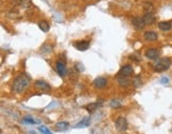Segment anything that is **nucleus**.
I'll return each mask as SVG.
<instances>
[{
    "instance_id": "nucleus-1",
    "label": "nucleus",
    "mask_w": 172,
    "mask_h": 134,
    "mask_svg": "<svg viewBox=\"0 0 172 134\" xmlns=\"http://www.w3.org/2000/svg\"><path fill=\"white\" fill-rule=\"evenodd\" d=\"M29 84H30V77L26 73H22L14 79L12 84V90L15 93H22V92L27 90Z\"/></svg>"
},
{
    "instance_id": "nucleus-2",
    "label": "nucleus",
    "mask_w": 172,
    "mask_h": 134,
    "mask_svg": "<svg viewBox=\"0 0 172 134\" xmlns=\"http://www.w3.org/2000/svg\"><path fill=\"white\" fill-rule=\"evenodd\" d=\"M170 66H171V59L168 57H165L158 60V63L154 66V70L156 72H164L168 70Z\"/></svg>"
},
{
    "instance_id": "nucleus-3",
    "label": "nucleus",
    "mask_w": 172,
    "mask_h": 134,
    "mask_svg": "<svg viewBox=\"0 0 172 134\" xmlns=\"http://www.w3.org/2000/svg\"><path fill=\"white\" fill-rule=\"evenodd\" d=\"M115 127L118 131H121V132H124L128 129V120L125 117H118L115 122Z\"/></svg>"
},
{
    "instance_id": "nucleus-4",
    "label": "nucleus",
    "mask_w": 172,
    "mask_h": 134,
    "mask_svg": "<svg viewBox=\"0 0 172 134\" xmlns=\"http://www.w3.org/2000/svg\"><path fill=\"white\" fill-rule=\"evenodd\" d=\"M55 70L58 72V74L62 77H64L67 74V69H66V64L63 63V61H58L56 63V67H55Z\"/></svg>"
},
{
    "instance_id": "nucleus-5",
    "label": "nucleus",
    "mask_w": 172,
    "mask_h": 134,
    "mask_svg": "<svg viewBox=\"0 0 172 134\" xmlns=\"http://www.w3.org/2000/svg\"><path fill=\"white\" fill-rule=\"evenodd\" d=\"M132 24H133V27L135 28V30H142L143 28H145V21H143V19L142 17H134L133 18V20H132Z\"/></svg>"
},
{
    "instance_id": "nucleus-6",
    "label": "nucleus",
    "mask_w": 172,
    "mask_h": 134,
    "mask_svg": "<svg viewBox=\"0 0 172 134\" xmlns=\"http://www.w3.org/2000/svg\"><path fill=\"white\" fill-rule=\"evenodd\" d=\"M132 73H133V67L130 66V64H127V66L122 67L119 70L118 76H130Z\"/></svg>"
},
{
    "instance_id": "nucleus-7",
    "label": "nucleus",
    "mask_w": 172,
    "mask_h": 134,
    "mask_svg": "<svg viewBox=\"0 0 172 134\" xmlns=\"http://www.w3.org/2000/svg\"><path fill=\"white\" fill-rule=\"evenodd\" d=\"M74 47H76L77 50H79V51H86V50H88V48H89V42L86 40L77 41V42L74 43Z\"/></svg>"
},
{
    "instance_id": "nucleus-8",
    "label": "nucleus",
    "mask_w": 172,
    "mask_h": 134,
    "mask_svg": "<svg viewBox=\"0 0 172 134\" xmlns=\"http://www.w3.org/2000/svg\"><path fill=\"white\" fill-rule=\"evenodd\" d=\"M106 79L103 78V77H98L94 80V86L97 89H103L106 86Z\"/></svg>"
},
{
    "instance_id": "nucleus-9",
    "label": "nucleus",
    "mask_w": 172,
    "mask_h": 134,
    "mask_svg": "<svg viewBox=\"0 0 172 134\" xmlns=\"http://www.w3.org/2000/svg\"><path fill=\"white\" fill-rule=\"evenodd\" d=\"M146 56H147V58L149 59H156L160 56V52H158L157 49H149L147 50V52H146Z\"/></svg>"
},
{
    "instance_id": "nucleus-10",
    "label": "nucleus",
    "mask_w": 172,
    "mask_h": 134,
    "mask_svg": "<svg viewBox=\"0 0 172 134\" xmlns=\"http://www.w3.org/2000/svg\"><path fill=\"white\" fill-rule=\"evenodd\" d=\"M143 37H145V39L148 40V41H155V40H157L158 35H157V33L156 32H153V31H148V32L145 33Z\"/></svg>"
},
{
    "instance_id": "nucleus-11",
    "label": "nucleus",
    "mask_w": 172,
    "mask_h": 134,
    "mask_svg": "<svg viewBox=\"0 0 172 134\" xmlns=\"http://www.w3.org/2000/svg\"><path fill=\"white\" fill-rule=\"evenodd\" d=\"M143 21H145L146 24H152L154 21H155V17H154L153 13H150V12H146V14L143 15L142 17Z\"/></svg>"
},
{
    "instance_id": "nucleus-12",
    "label": "nucleus",
    "mask_w": 172,
    "mask_h": 134,
    "mask_svg": "<svg viewBox=\"0 0 172 134\" xmlns=\"http://www.w3.org/2000/svg\"><path fill=\"white\" fill-rule=\"evenodd\" d=\"M35 88H37V89L42 90V91H48V90L51 89V87L49 86V84H48L47 82L43 81V80L35 81Z\"/></svg>"
},
{
    "instance_id": "nucleus-13",
    "label": "nucleus",
    "mask_w": 172,
    "mask_h": 134,
    "mask_svg": "<svg viewBox=\"0 0 172 134\" xmlns=\"http://www.w3.org/2000/svg\"><path fill=\"white\" fill-rule=\"evenodd\" d=\"M158 28L161 30V31H165V32H167V31H170L171 28H172V24L169 21H160V24H158Z\"/></svg>"
},
{
    "instance_id": "nucleus-14",
    "label": "nucleus",
    "mask_w": 172,
    "mask_h": 134,
    "mask_svg": "<svg viewBox=\"0 0 172 134\" xmlns=\"http://www.w3.org/2000/svg\"><path fill=\"white\" fill-rule=\"evenodd\" d=\"M118 82H119V84L121 87H127L131 84V80L129 79V77L128 76H119V78H118Z\"/></svg>"
},
{
    "instance_id": "nucleus-15",
    "label": "nucleus",
    "mask_w": 172,
    "mask_h": 134,
    "mask_svg": "<svg viewBox=\"0 0 172 134\" xmlns=\"http://www.w3.org/2000/svg\"><path fill=\"white\" fill-rule=\"evenodd\" d=\"M89 123H91V118L86 117V118H84L83 120H81V122L76 126V128L80 129V128H84V127H88Z\"/></svg>"
},
{
    "instance_id": "nucleus-16",
    "label": "nucleus",
    "mask_w": 172,
    "mask_h": 134,
    "mask_svg": "<svg viewBox=\"0 0 172 134\" xmlns=\"http://www.w3.org/2000/svg\"><path fill=\"white\" fill-rule=\"evenodd\" d=\"M69 128V123L66 122H61L56 123V130L58 131H66Z\"/></svg>"
},
{
    "instance_id": "nucleus-17",
    "label": "nucleus",
    "mask_w": 172,
    "mask_h": 134,
    "mask_svg": "<svg viewBox=\"0 0 172 134\" xmlns=\"http://www.w3.org/2000/svg\"><path fill=\"white\" fill-rule=\"evenodd\" d=\"M38 27H40V29L42 30L43 32H48L50 29L49 24H48L47 21H45V20H42V21L38 22Z\"/></svg>"
},
{
    "instance_id": "nucleus-18",
    "label": "nucleus",
    "mask_w": 172,
    "mask_h": 134,
    "mask_svg": "<svg viewBox=\"0 0 172 134\" xmlns=\"http://www.w3.org/2000/svg\"><path fill=\"white\" fill-rule=\"evenodd\" d=\"M102 104H99V102H94V104H91V105H88V106H86V110L88 111L89 113H92L94 111H96L97 110V108L99 107V106H101Z\"/></svg>"
},
{
    "instance_id": "nucleus-19",
    "label": "nucleus",
    "mask_w": 172,
    "mask_h": 134,
    "mask_svg": "<svg viewBox=\"0 0 172 134\" xmlns=\"http://www.w3.org/2000/svg\"><path fill=\"white\" fill-rule=\"evenodd\" d=\"M22 122H24L25 123H32V125H35V123H38L37 120H34L32 117H30V116L25 117L24 119H22Z\"/></svg>"
},
{
    "instance_id": "nucleus-20",
    "label": "nucleus",
    "mask_w": 172,
    "mask_h": 134,
    "mask_svg": "<svg viewBox=\"0 0 172 134\" xmlns=\"http://www.w3.org/2000/svg\"><path fill=\"white\" fill-rule=\"evenodd\" d=\"M143 7H145V10L147 12H150V13L153 12V6H152V3H150V2H145Z\"/></svg>"
},
{
    "instance_id": "nucleus-21",
    "label": "nucleus",
    "mask_w": 172,
    "mask_h": 134,
    "mask_svg": "<svg viewBox=\"0 0 172 134\" xmlns=\"http://www.w3.org/2000/svg\"><path fill=\"white\" fill-rule=\"evenodd\" d=\"M111 107L112 108H119V107H121V104H120V100H118V99H113L111 102Z\"/></svg>"
},
{
    "instance_id": "nucleus-22",
    "label": "nucleus",
    "mask_w": 172,
    "mask_h": 134,
    "mask_svg": "<svg viewBox=\"0 0 172 134\" xmlns=\"http://www.w3.org/2000/svg\"><path fill=\"white\" fill-rule=\"evenodd\" d=\"M133 84H134V86L137 88V87H140L142 84V79L139 78V77H135V79H134V81H133Z\"/></svg>"
},
{
    "instance_id": "nucleus-23",
    "label": "nucleus",
    "mask_w": 172,
    "mask_h": 134,
    "mask_svg": "<svg viewBox=\"0 0 172 134\" xmlns=\"http://www.w3.org/2000/svg\"><path fill=\"white\" fill-rule=\"evenodd\" d=\"M38 130H40V132H42L44 134H52L51 133V131H49L46 127H44V126H40V127L38 128Z\"/></svg>"
},
{
    "instance_id": "nucleus-24",
    "label": "nucleus",
    "mask_w": 172,
    "mask_h": 134,
    "mask_svg": "<svg viewBox=\"0 0 172 134\" xmlns=\"http://www.w3.org/2000/svg\"><path fill=\"white\" fill-rule=\"evenodd\" d=\"M11 1L12 4H14V6H19V4L22 3V0H10Z\"/></svg>"
},
{
    "instance_id": "nucleus-25",
    "label": "nucleus",
    "mask_w": 172,
    "mask_h": 134,
    "mask_svg": "<svg viewBox=\"0 0 172 134\" xmlns=\"http://www.w3.org/2000/svg\"><path fill=\"white\" fill-rule=\"evenodd\" d=\"M169 82V79L167 78V77H163V78H160V84H168Z\"/></svg>"
},
{
    "instance_id": "nucleus-26",
    "label": "nucleus",
    "mask_w": 172,
    "mask_h": 134,
    "mask_svg": "<svg viewBox=\"0 0 172 134\" xmlns=\"http://www.w3.org/2000/svg\"><path fill=\"white\" fill-rule=\"evenodd\" d=\"M76 66H77V67H79V69H78V70L80 71V72L84 71V67H83V64H81V63H77Z\"/></svg>"
},
{
    "instance_id": "nucleus-27",
    "label": "nucleus",
    "mask_w": 172,
    "mask_h": 134,
    "mask_svg": "<svg viewBox=\"0 0 172 134\" xmlns=\"http://www.w3.org/2000/svg\"><path fill=\"white\" fill-rule=\"evenodd\" d=\"M130 58H131V59H134L135 61H139V57H137V56H136L135 54H133V55H131V56H130Z\"/></svg>"
}]
</instances>
